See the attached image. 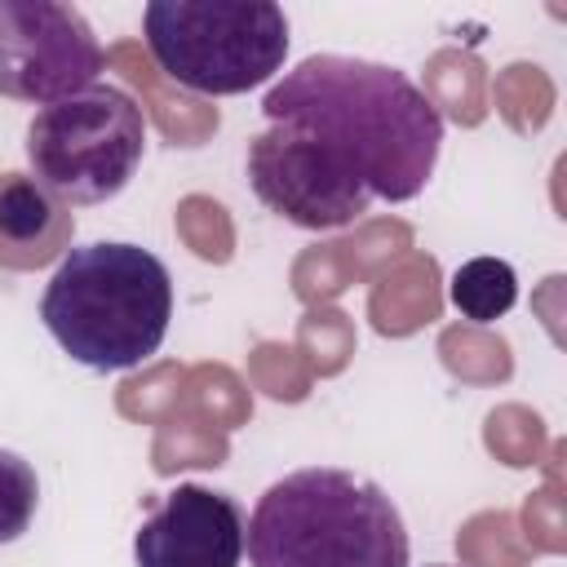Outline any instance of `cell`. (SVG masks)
<instances>
[{"mask_svg": "<svg viewBox=\"0 0 567 567\" xmlns=\"http://www.w3.org/2000/svg\"><path fill=\"white\" fill-rule=\"evenodd\" d=\"M270 124H292L328 142L372 190V199H416L443 151L439 106L399 71L346 53H310L261 97Z\"/></svg>", "mask_w": 567, "mask_h": 567, "instance_id": "1", "label": "cell"}, {"mask_svg": "<svg viewBox=\"0 0 567 567\" xmlns=\"http://www.w3.org/2000/svg\"><path fill=\"white\" fill-rule=\"evenodd\" d=\"M40 319L75 363L128 372L168 337L173 275L142 244L93 239L58 261L40 297Z\"/></svg>", "mask_w": 567, "mask_h": 567, "instance_id": "2", "label": "cell"}, {"mask_svg": "<svg viewBox=\"0 0 567 567\" xmlns=\"http://www.w3.org/2000/svg\"><path fill=\"white\" fill-rule=\"evenodd\" d=\"M252 567H408L399 505L372 478L306 465L270 483L244 527Z\"/></svg>", "mask_w": 567, "mask_h": 567, "instance_id": "3", "label": "cell"}, {"mask_svg": "<svg viewBox=\"0 0 567 567\" xmlns=\"http://www.w3.org/2000/svg\"><path fill=\"white\" fill-rule=\"evenodd\" d=\"M155 66L204 97H235L288 62V13L275 0H151L142 13Z\"/></svg>", "mask_w": 567, "mask_h": 567, "instance_id": "4", "label": "cell"}, {"mask_svg": "<svg viewBox=\"0 0 567 567\" xmlns=\"http://www.w3.org/2000/svg\"><path fill=\"white\" fill-rule=\"evenodd\" d=\"M146 155V115L120 84H89L27 124L31 177L66 208L115 199Z\"/></svg>", "mask_w": 567, "mask_h": 567, "instance_id": "5", "label": "cell"}, {"mask_svg": "<svg viewBox=\"0 0 567 567\" xmlns=\"http://www.w3.org/2000/svg\"><path fill=\"white\" fill-rule=\"evenodd\" d=\"M244 168L252 195L301 230H337L372 208L363 177L328 142L292 124H266L252 133Z\"/></svg>", "mask_w": 567, "mask_h": 567, "instance_id": "6", "label": "cell"}, {"mask_svg": "<svg viewBox=\"0 0 567 567\" xmlns=\"http://www.w3.org/2000/svg\"><path fill=\"white\" fill-rule=\"evenodd\" d=\"M102 44L89 18L62 0H0V97L62 102L97 84Z\"/></svg>", "mask_w": 567, "mask_h": 567, "instance_id": "7", "label": "cell"}, {"mask_svg": "<svg viewBox=\"0 0 567 567\" xmlns=\"http://www.w3.org/2000/svg\"><path fill=\"white\" fill-rule=\"evenodd\" d=\"M244 509L230 492L177 483L159 509L133 532L137 567H239L244 563Z\"/></svg>", "mask_w": 567, "mask_h": 567, "instance_id": "8", "label": "cell"}, {"mask_svg": "<svg viewBox=\"0 0 567 567\" xmlns=\"http://www.w3.org/2000/svg\"><path fill=\"white\" fill-rule=\"evenodd\" d=\"M75 213L31 173H0V270H44L71 252Z\"/></svg>", "mask_w": 567, "mask_h": 567, "instance_id": "9", "label": "cell"}, {"mask_svg": "<svg viewBox=\"0 0 567 567\" xmlns=\"http://www.w3.org/2000/svg\"><path fill=\"white\" fill-rule=\"evenodd\" d=\"M447 297L461 310V319H470V323H496L518 301V275L501 257H470L465 266L452 270Z\"/></svg>", "mask_w": 567, "mask_h": 567, "instance_id": "10", "label": "cell"}, {"mask_svg": "<svg viewBox=\"0 0 567 567\" xmlns=\"http://www.w3.org/2000/svg\"><path fill=\"white\" fill-rule=\"evenodd\" d=\"M35 509H40L35 465L22 452L0 447V545H13L31 527Z\"/></svg>", "mask_w": 567, "mask_h": 567, "instance_id": "11", "label": "cell"}, {"mask_svg": "<svg viewBox=\"0 0 567 567\" xmlns=\"http://www.w3.org/2000/svg\"><path fill=\"white\" fill-rule=\"evenodd\" d=\"M425 567H456V563H425Z\"/></svg>", "mask_w": 567, "mask_h": 567, "instance_id": "12", "label": "cell"}]
</instances>
